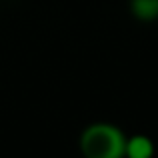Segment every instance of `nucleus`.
Wrapping results in <instances>:
<instances>
[{"label":"nucleus","mask_w":158,"mask_h":158,"mask_svg":"<svg viewBox=\"0 0 158 158\" xmlns=\"http://www.w3.org/2000/svg\"><path fill=\"white\" fill-rule=\"evenodd\" d=\"M130 12L140 22L158 20V0H130Z\"/></svg>","instance_id":"3"},{"label":"nucleus","mask_w":158,"mask_h":158,"mask_svg":"<svg viewBox=\"0 0 158 158\" xmlns=\"http://www.w3.org/2000/svg\"><path fill=\"white\" fill-rule=\"evenodd\" d=\"M154 140L146 134H132L126 136V146H124V156L128 158H150L154 154Z\"/></svg>","instance_id":"2"},{"label":"nucleus","mask_w":158,"mask_h":158,"mask_svg":"<svg viewBox=\"0 0 158 158\" xmlns=\"http://www.w3.org/2000/svg\"><path fill=\"white\" fill-rule=\"evenodd\" d=\"M80 150L86 158H122L126 134L110 122H92L80 134Z\"/></svg>","instance_id":"1"}]
</instances>
